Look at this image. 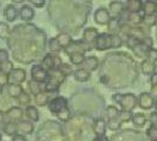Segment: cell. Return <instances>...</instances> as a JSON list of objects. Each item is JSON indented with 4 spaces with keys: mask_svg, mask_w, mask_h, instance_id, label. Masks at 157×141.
Instances as JSON below:
<instances>
[{
    "mask_svg": "<svg viewBox=\"0 0 157 141\" xmlns=\"http://www.w3.org/2000/svg\"><path fill=\"white\" fill-rule=\"evenodd\" d=\"M114 101H116L121 106L122 111L124 112H132L136 106H137L138 98L133 93H127V94H114L113 95Z\"/></svg>",
    "mask_w": 157,
    "mask_h": 141,
    "instance_id": "1",
    "label": "cell"
},
{
    "mask_svg": "<svg viewBox=\"0 0 157 141\" xmlns=\"http://www.w3.org/2000/svg\"><path fill=\"white\" fill-rule=\"evenodd\" d=\"M65 76L59 71H50L48 72V79L44 84V91L47 93H52V92H57L60 84L64 82Z\"/></svg>",
    "mask_w": 157,
    "mask_h": 141,
    "instance_id": "2",
    "label": "cell"
},
{
    "mask_svg": "<svg viewBox=\"0 0 157 141\" xmlns=\"http://www.w3.org/2000/svg\"><path fill=\"white\" fill-rule=\"evenodd\" d=\"M113 47V34L101 33L94 42V48L97 51H106Z\"/></svg>",
    "mask_w": 157,
    "mask_h": 141,
    "instance_id": "3",
    "label": "cell"
},
{
    "mask_svg": "<svg viewBox=\"0 0 157 141\" xmlns=\"http://www.w3.org/2000/svg\"><path fill=\"white\" fill-rule=\"evenodd\" d=\"M92 50V46L86 43L83 40H76L73 41L71 45L69 47H67L64 51L67 52V54H71V53H86V52H90Z\"/></svg>",
    "mask_w": 157,
    "mask_h": 141,
    "instance_id": "4",
    "label": "cell"
},
{
    "mask_svg": "<svg viewBox=\"0 0 157 141\" xmlns=\"http://www.w3.org/2000/svg\"><path fill=\"white\" fill-rule=\"evenodd\" d=\"M65 107H68V100L64 97H56V98L51 99L48 102V110H50V112H52L55 115L59 113Z\"/></svg>",
    "mask_w": 157,
    "mask_h": 141,
    "instance_id": "5",
    "label": "cell"
},
{
    "mask_svg": "<svg viewBox=\"0 0 157 141\" xmlns=\"http://www.w3.org/2000/svg\"><path fill=\"white\" fill-rule=\"evenodd\" d=\"M138 105L143 110H150L155 106V99L151 95V93H140V95L138 97Z\"/></svg>",
    "mask_w": 157,
    "mask_h": 141,
    "instance_id": "6",
    "label": "cell"
},
{
    "mask_svg": "<svg viewBox=\"0 0 157 141\" xmlns=\"http://www.w3.org/2000/svg\"><path fill=\"white\" fill-rule=\"evenodd\" d=\"M48 79V71L41 68V65H34L32 68V80L39 83H45Z\"/></svg>",
    "mask_w": 157,
    "mask_h": 141,
    "instance_id": "7",
    "label": "cell"
},
{
    "mask_svg": "<svg viewBox=\"0 0 157 141\" xmlns=\"http://www.w3.org/2000/svg\"><path fill=\"white\" fill-rule=\"evenodd\" d=\"M27 74L23 69L16 68L9 74V84H20L25 81Z\"/></svg>",
    "mask_w": 157,
    "mask_h": 141,
    "instance_id": "8",
    "label": "cell"
},
{
    "mask_svg": "<svg viewBox=\"0 0 157 141\" xmlns=\"http://www.w3.org/2000/svg\"><path fill=\"white\" fill-rule=\"evenodd\" d=\"M111 16H110V12L104 9V7H100L98 9L96 12H94V20L96 23H98L100 25H106L111 22Z\"/></svg>",
    "mask_w": 157,
    "mask_h": 141,
    "instance_id": "9",
    "label": "cell"
},
{
    "mask_svg": "<svg viewBox=\"0 0 157 141\" xmlns=\"http://www.w3.org/2000/svg\"><path fill=\"white\" fill-rule=\"evenodd\" d=\"M23 115H24V111H23L21 107H17V106H13V107L9 109L7 112H6L7 120L10 122H16V123H18V122L22 121Z\"/></svg>",
    "mask_w": 157,
    "mask_h": 141,
    "instance_id": "10",
    "label": "cell"
},
{
    "mask_svg": "<svg viewBox=\"0 0 157 141\" xmlns=\"http://www.w3.org/2000/svg\"><path fill=\"white\" fill-rule=\"evenodd\" d=\"M124 6L121 1H111L110 2V7H109V12L113 20H118V17H121V15L123 13Z\"/></svg>",
    "mask_w": 157,
    "mask_h": 141,
    "instance_id": "11",
    "label": "cell"
},
{
    "mask_svg": "<svg viewBox=\"0 0 157 141\" xmlns=\"http://www.w3.org/2000/svg\"><path fill=\"white\" fill-rule=\"evenodd\" d=\"M98 35H99V33L96 28H87V29H85V32H83L82 40L85 41L86 43H88V45L92 46V45H94V42L97 40Z\"/></svg>",
    "mask_w": 157,
    "mask_h": 141,
    "instance_id": "12",
    "label": "cell"
},
{
    "mask_svg": "<svg viewBox=\"0 0 157 141\" xmlns=\"http://www.w3.org/2000/svg\"><path fill=\"white\" fill-rule=\"evenodd\" d=\"M146 136L150 141H157V116L154 115L151 124L146 130Z\"/></svg>",
    "mask_w": 157,
    "mask_h": 141,
    "instance_id": "13",
    "label": "cell"
},
{
    "mask_svg": "<svg viewBox=\"0 0 157 141\" xmlns=\"http://www.w3.org/2000/svg\"><path fill=\"white\" fill-rule=\"evenodd\" d=\"M93 132L97 136H105L106 132V122L103 118H97L93 123Z\"/></svg>",
    "mask_w": 157,
    "mask_h": 141,
    "instance_id": "14",
    "label": "cell"
},
{
    "mask_svg": "<svg viewBox=\"0 0 157 141\" xmlns=\"http://www.w3.org/2000/svg\"><path fill=\"white\" fill-rule=\"evenodd\" d=\"M4 15H5V18H6L7 22H15L16 18H17V16L20 15V11L16 9L15 5L10 4V5L6 6V9L4 11Z\"/></svg>",
    "mask_w": 157,
    "mask_h": 141,
    "instance_id": "15",
    "label": "cell"
},
{
    "mask_svg": "<svg viewBox=\"0 0 157 141\" xmlns=\"http://www.w3.org/2000/svg\"><path fill=\"white\" fill-rule=\"evenodd\" d=\"M99 65V61L98 58H96V57H86V59L83 61V64H82V69H85V70H87V71H94L97 68H98Z\"/></svg>",
    "mask_w": 157,
    "mask_h": 141,
    "instance_id": "16",
    "label": "cell"
},
{
    "mask_svg": "<svg viewBox=\"0 0 157 141\" xmlns=\"http://www.w3.org/2000/svg\"><path fill=\"white\" fill-rule=\"evenodd\" d=\"M126 5V10L129 13H137L143 11V2L140 0H128Z\"/></svg>",
    "mask_w": 157,
    "mask_h": 141,
    "instance_id": "17",
    "label": "cell"
},
{
    "mask_svg": "<svg viewBox=\"0 0 157 141\" xmlns=\"http://www.w3.org/2000/svg\"><path fill=\"white\" fill-rule=\"evenodd\" d=\"M6 91H7V95L10 98H13V99H18L21 94L24 92L21 84H9Z\"/></svg>",
    "mask_w": 157,
    "mask_h": 141,
    "instance_id": "18",
    "label": "cell"
},
{
    "mask_svg": "<svg viewBox=\"0 0 157 141\" xmlns=\"http://www.w3.org/2000/svg\"><path fill=\"white\" fill-rule=\"evenodd\" d=\"M20 16L23 20H32L34 18V10L29 5H23L20 9Z\"/></svg>",
    "mask_w": 157,
    "mask_h": 141,
    "instance_id": "19",
    "label": "cell"
},
{
    "mask_svg": "<svg viewBox=\"0 0 157 141\" xmlns=\"http://www.w3.org/2000/svg\"><path fill=\"white\" fill-rule=\"evenodd\" d=\"M140 68H141L143 74H145V75H150L151 76V75H154L156 72V65L152 61H147V59H144L141 61Z\"/></svg>",
    "mask_w": 157,
    "mask_h": 141,
    "instance_id": "20",
    "label": "cell"
},
{
    "mask_svg": "<svg viewBox=\"0 0 157 141\" xmlns=\"http://www.w3.org/2000/svg\"><path fill=\"white\" fill-rule=\"evenodd\" d=\"M144 17H145L144 12H143V11H140V12H137V13H128L127 20H128V23H129V24H132V25L137 27V25H139L140 23H143V22H144Z\"/></svg>",
    "mask_w": 157,
    "mask_h": 141,
    "instance_id": "21",
    "label": "cell"
},
{
    "mask_svg": "<svg viewBox=\"0 0 157 141\" xmlns=\"http://www.w3.org/2000/svg\"><path fill=\"white\" fill-rule=\"evenodd\" d=\"M17 124H18V132L23 133V134H32L34 132V124L30 121L22 120Z\"/></svg>",
    "mask_w": 157,
    "mask_h": 141,
    "instance_id": "22",
    "label": "cell"
},
{
    "mask_svg": "<svg viewBox=\"0 0 157 141\" xmlns=\"http://www.w3.org/2000/svg\"><path fill=\"white\" fill-rule=\"evenodd\" d=\"M56 39H57V41L59 42V45H60V47H62L63 50H65L67 47H69V46L71 45V42H73L71 36H70L68 33H60L59 35L56 36Z\"/></svg>",
    "mask_w": 157,
    "mask_h": 141,
    "instance_id": "23",
    "label": "cell"
},
{
    "mask_svg": "<svg viewBox=\"0 0 157 141\" xmlns=\"http://www.w3.org/2000/svg\"><path fill=\"white\" fill-rule=\"evenodd\" d=\"M17 132H18V124L16 122L9 121L4 124V133L6 135L15 136V135H17Z\"/></svg>",
    "mask_w": 157,
    "mask_h": 141,
    "instance_id": "24",
    "label": "cell"
},
{
    "mask_svg": "<svg viewBox=\"0 0 157 141\" xmlns=\"http://www.w3.org/2000/svg\"><path fill=\"white\" fill-rule=\"evenodd\" d=\"M74 77H75V80L78 81V82H86V81L90 80L91 72L87 71V70H85V69H82V68H80V69H76V70H75Z\"/></svg>",
    "mask_w": 157,
    "mask_h": 141,
    "instance_id": "25",
    "label": "cell"
},
{
    "mask_svg": "<svg viewBox=\"0 0 157 141\" xmlns=\"http://www.w3.org/2000/svg\"><path fill=\"white\" fill-rule=\"evenodd\" d=\"M53 58H55V54H46L44 57V59L41 61V68L45 69L46 71H53Z\"/></svg>",
    "mask_w": 157,
    "mask_h": 141,
    "instance_id": "26",
    "label": "cell"
},
{
    "mask_svg": "<svg viewBox=\"0 0 157 141\" xmlns=\"http://www.w3.org/2000/svg\"><path fill=\"white\" fill-rule=\"evenodd\" d=\"M24 113H25V116H27L30 121H33V122L39 121V111H38V109H36L35 106H30V105L27 106Z\"/></svg>",
    "mask_w": 157,
    "mask_h": 141,
    "instance_id": "27",
    "label": "cell"
},
{
    "mask_svg": "<svg viewBox=\"0 0 157 141\" xmlns=\"http://www.w3.org/2000/svg\"><path fill=\"white\" fill-rule=\"evenodd\" d=\"M143 12L145 16H151L156 13V2L146 1L143 4Z\"/></svg>",
    "mask_w": 157,
    "mask_h": 141,
    "instance_id": "28",
    "label": "cell"
},
{
    "mask_svg": "<svg viewBox=\"0 0 157 141\" xmlns=\"http://www.w3.org/2000/svg\"><path fill=\"white\" fill-rule=\"evenodd\" d=\"M146 122H147V118H146V116H145L144 113H136V115H133L132 123H133L137 128L144 127V125L146 124Z\"/></svg>",
    "mask_w": 157,
    "mask_h": 141,
    "instance_id": "29",
    "label": "cell"
},
{
    "mask_svg": "<svg viewBox=\"0 0 157 141\" xmlns=\"http://www.w3.org/2000/svg\"><path fill=\"white\" fill-rule=\"evenodd\" d=\"M34 99H35V102H36L38 106H45V105H47V104L50 102L48 93L45 92V91L39 93V94H36V95L34 97Z\"/></svg>",
    "mask_w": 157,
    "mask_h": 141,
    "instance_id": "30",
    "label": "cell"
},
{
    "mask_svg": "<svg viewBox=\"0 0 157 141\" xmlns=\"http://www.w3.org/2000/svg\"><path fill=\"white\" fill-rule=\"evenodd\" d=\"M69 59L74 65H82L86 57H85V53H71L69 56Z\"/></svg>",
    "mask_w": 157,
    "mask_h": 141,
    "instance_id": "31",
    "label": "cell"
},
{
    "mask_svg": "<svg viewBox=\"0 0 157 141\" xmlns=\"http://www.w3.org/2000/svg\"><path fill=\"white\" fill-rule=\"evenodd\" d=\"M120 110H118L116 106H108V109H106V111H105V115H106V117H108V120L110 121V120H115V118H117L118 115H120Z\"/></svg>",
    "mask_w": 157,
    "mask_h": 141,
    "instance_id": "32",
    "label": "cell"
},
{
    "mask_svg": "<svg viewBox=\"0 0 157 141\" xmlns=\"http://www.w3.org/2000/svg\"><path fill=\"white\" fill-rule=\"evenodd\" d=\"M150 48H147L143 42H140V45H138L137 47L133 50V52L137 54L138 57H140V58H144V57H146V54H147V51H149Z\"/></svg>",
    "mask_w": 157,
    "mask_h": 141,
    "instance_id": "33",
    "label": "cell"
},
{
    "mask_svg": "<svg viewBox=\"0 0 157 141\" xmlns=\"http://www.w3.org/2000/svg\"><path fill=\"white\" fill-rule=\"evenodd\" d=\"M10 36V27L5 22H0V38L1 39H9Z\"/></svg>",
    "mask_w": 157,
    "mask_h": 141,
    "instance_id": "34",
    "label": "cell"
},
{
    "mask_svg": "<svg viewBox=\"0 0 157 141\" xmlns=\"http://www.w3.org/2000/svg\"><path fill=\"white\" fill-rule=\"evenodd\" d=\"M57 117H58L59 121L62 122H68L70 120V117H71V112H70V110H69V107H65V109H63L59 113L56 115Z\"/></svg>",
    "mask_w": 157,
    "mask_h": 141,
    "instance_id": "35",
    "label": "cell"
},
{
    "mask_svg": "<svg viewBox=\"0 0 157 141\" xmlns=\"http://www.w3.org/2000/svg\"><path fill=\"white\" fill-rule=\"evenodd\" d=\"M40 84H41V83H39V82H35V81H33V80L29 82V89H30V92L34 94V97H35L36 94L41 93V92H44Z\"/></svg>",
    "mask_w": 157,
    "mask_h": 141,
    "instance_id": "36",
    "label": "cell"
},
{
    "mask_svg": "<svg viewBox=\"0 0 157 141\" xmlns=\"http://www.w3.org/2000/svg\"><path fill=\"white\" fill-rule=\"evenodd\" d=\"M48 47H50V51L53 52V53H57V52H59V51L63 50V48L60 47V45H59V42L57 41L56 38H53V39L50 40V42H48Z\"/></svg>",
    "mask_w": 157,
    "mask_h": 141,
    "instance_id": "37",
    "label": "cell"
},
{
    "mask_svg": "<svg viewBox=\"0 0 157 141\" xmlns=\"http://www.w3.org/2000/svg\"><path fill=\"white\" fill-rule=\"evenodd\" d=\"M121 124H122V121L120 120V117H117L115 120H110L108 122V128L111 130H117V129H120Z\"/></svg>",
    "mask_w": 157,
    "mask_h": 141,
    "instance_id": "38",
    "label": "cell"
},
{
    "mask_svg": "<svg viewBox=\"0 0 157 141\" xmlns=\"http://www.w3.org/2000/svg\"><path fill=\"white\" fill-rule=\"evenodd\" d=\"M140 42H141V41L138 40L137 38H134V36H128V38H127V46H128L132 51L137 47L138 45H140Z\"/></svg>",
    "mask_w": 157,
    "mask_h": 141,
    "instance_id": "39",
    "label": "cell"
},
{
    "mask_svg": "<svg viewBox=\"0 0 157 141\" xmlns=\"http://www.w3.org/2000/svg\"><path fill=\"white\" fill-rule=\"evenodd\" d=\"M59 71H60L64 76H68V75H71V74H74V72H75V71L73 70L71 65H69V64H64V63H63L62 68L59 69Z\"/></svg>",
    "mask_w": 157,
    "mask_h": 141,
    "instance_id": "40",
    "label": "cell"
},
{
    "mask_svg": "<svg viewBox=\"0 0 157 141\" xmlns=\"http://www.w3.org/2000/svg\"><path fill=\"white\" fill-rule=\"evenodd\" d=\"M146 59L150 61H152L155 65H156L157 63V50L155 48H151V50H149L147 51V54H146Z\"/></svg>",
    "mask_w": 157,
    "mask_h": 141,
    "instance_id": "41",
    "label": "cell"
},
{
    "mask_svg": "<svg viewBox=\"0 0 157 141\" xmlns=\"http://www.w3.org/2000/svg\"><path fill=\"white\" fill-rule=\"evenodd\" d=\"M15 68H13V64L11 63V61H6V63H4L1 66H0V71H2V72H5V74H10L12 70H13Z\"/></svg>",
    "mask_w": 157,
    "mask_h": 141,
    "instance_id": "42",
    "label": "cell"
},
{
    "mask_svg": "<svg viewBox=\"0 0 157 141\" xmlns=\"http://www.w3.org/2000/svg\"><path fill=\"white\" fill-rule=\"evenodd\" d=\"M17 100H18V102H20V104H22V105H27V106H29L28 104L30 102V97H29V94H28V93L23 92Z\"/></svg>",
    "mask_w": 157,
    "mask_h": 141,
    "instance_id": "43",
    "label": "cell"
},
{
    "mask_svg": "<svg viewBox=\"0 0 157 141\" xmlns=\"http://www.w3.org/2000/svg\"><path fill=\"white\" fill-rule=\"evenodd\" d=\"M156 22H157L156 15H151V16H145V17H144V23H145L146 25H149V27L155 25Z\"/></svg>",
    "mask_w": 157,
    "mask_h": 141,
    "instance_id": "44",
    "label": "cell"
},
{
    "mask_svg": "<svg viewBox=\"0 0 157 141\" xmlns=\"http://www.w3.org/2000/svg\"><path fill=\"white\" fill-rule=\"evenodd\" d=\"M122 43H123V41L121 39V36L118 34H113V47L118 48V47L122 46Z\"/></svg>",
    "mask_w": 157,
    "mask_h": 141,
    "instance_id": "45",
    "label": "cell"
},
{
    "mask_svg": "<svg viewBox=\"0 0 157 141\" xmlns=\"http://www.w3.org/2000/svg\"><path fill=\"white\" fill-rule=\"evenodd\" d=\"M5 84L9 86V75L2 72V71H0V86L4 87Z\"/></svg>",
    "mask_w": 157,
    "mask_h": 141,
    "instance_id": "46",
    "label": "cell"
},
{
    "mask_svg": "<svg viewBox=\"0 0 157 141\" xmlns=\"http://www.w3.org/2000/svg\"><path fill=\"white\" fill-rule=\"evenodd\" d=\"M6 61H9V54H7V52L5 50H0V66L4 63H6Z\"/></svg>",
    "mask_w": 157,
    "mask_h": 141,
    "instance_id": "47",
    "label": "cell"
},
{
    "mask_svg": "<svg viewBox=\"0 0 157 141\" xmlns=\"http://www.w3.org/2000/svg\"><path fill=\"white\" fill-rule=\"evenodd\" d=\"M35 7H44L46 5V1L45 0H32L30 1Z\"/></svg>",
    "mask_w": 157,
    "mask_h": 141,
    "instance_id": "48",
    "label": "cell"
},
{
    "mask_svg": "<svg viewBox=\"0 0 157 141\" xmlns=\"http://www.w3.org/2000/svg\"><path fill=\"white\" fill-rule=\"evenodd\" d=\"M12 141H27V139H25V136H24V135H22V134H17V135H15V136L12 138Z\"/></svg>",
    "mask_w": 157,
    "mask_h": 141,
    "instance_id": "49",
    "label": "cell"
},
{
    "mask_svg": "<svg viewBox=\"0 0 157 141\" xmlns=\"http://www.w3.org/2000/svg\"><path fill=\"white\" fill-rule=\"evenodd\" d=\"M150 83H151V86H156L157 84V71L154 75L150 76Z\"/></svg>",
    "mask_w": 157,
    "mask_h": 141,
    "instance_id": "50",
    "label": "cell"
},
{
    "mask_svg": "<svg viewBox=\"0 0 157 141\" xmlns=\"http://www.w3.org/2000/svg\"><path fill=\"white\" fill-rule=\"evenodd\" d=\"M151 95L157 99V84L156 86H151Z\"/></svg>",
    "mask_w": 157,
    "mask_h": 141,
    "instance_id": "51",
    "label": "cell"
},
{
    "mask_svg": "<svg viewBox=\"0 0 157 141\" xmlns=\"http://www.w3.org/2000/svg\"><path fill=\"white\" fill-rule=\"evenodd\" d=\"M93 141H109V139L106 136H97Z\"/></svg>",
    "mask_w": 157,
    "mask_h": 141,
    "instance_id": "52",
    "label": "cell"
},
{
    "mask_svg": "<svg viewBox=\"0 0 157 141\" xmlns=\"http://www.w3.org/2000/svg\"><path fill=\"white\" fill-rule=\"evenodd\" d=\"M155 107H156V111H157V100H156V102H155Z\"/></svg>",
    "mask_w": 157,
    "mask_h": 141,
    "instance_id": "53",
    "label": "cell"
},
{
    "mask_svg": "<svg viewBox=\"0 0 157 141\" xmlns=\"http://www.w3.org/2000/svg\"><path fill=\"white\" fill-rule=\"evenodd\" d=\"M1 92H2V87L0 86V93H1Z\"/></svg>",
    "mask_w": 157,
    "mask_h": 141,
    "instance_id": "54",
    "label": "cell"
},
{
    "mask_svg": "<svg viewBox=\"0 0 157 141\" xmlns=\"http://www.w3.org/2000/svg\"><path fill=\"white\" fill-rule=\"evenodd\" d=\"M1 139H2V135H1V133H0V141H1Z\"/></svg>",
    "mask_w": 157,
    "mask_h": 141,
    "instance_id": "55",
    "label": "cell"
},
{
    "mask_svg": "<svg viewBox=\"0 0 157 141\" xmlns=\"http://www.w3.org/2000/svg\"><path fill=\"white\" fill-rule=\"evenodd\" d=\"M156 13H157V4H156Z\"/></svg>",
    "mask_w": 157,
    "mask_h": 141,
    "instance_id": "56",
    "label": "cell"
},
{
    "mask_svg": "<svg viewBox=\"0 0 157 141\" xmlns=\"http://www.w3.org/2000/svg\"><path fill=\"white\" fill-rule=\"evenodd\" d=\"M156 65H157V63H156Z\"/></svg>",
    "mask_w": 157,
    "mask_h": 141,
    "instance_id": "57",
    "label": "cell"
}]
</instances>
